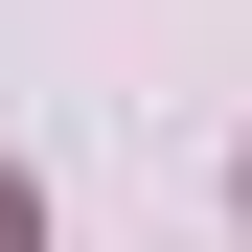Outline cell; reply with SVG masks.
<instances>
[{"label":"cell","mask_w":252,"mask_h":252,"mask_svg":"<svg viewBox=\"0 0 252 252\" xmlns=\"http://www.w3.org/2000/svg\"><path fill=\"white\" fill-rule=\"evenodd\" d=\"M0 252H46V206H23V160H0Z\"/></svg>","instance_id":"obj_1"}]
</instances>
